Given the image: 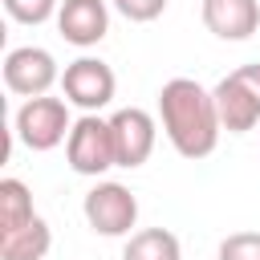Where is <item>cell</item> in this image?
<instances>
[{"mask_svg":"<svg viewBox=\"0 0 260 260\" xmlns=\"http://www.w3.org/2000/svg\"><path fill=\"white\" fill-rule=\"evenodd\" d=\"M73 118H69V102L65 98H24V106L12 118V134L28 146V150H53L69 138Z\"/></svg>","mask_w":260,"mask_h":260,"instance_id":"cell-2","label":"cell"},{"mask_svg":"<svg viewBox=\"0 0 260 260\" xmlns=\"http://www.w3.org/2000/svg\"><path fill=\"white\" fill-rule=\"evenodd\" d=\"M49 248H53V232L41 215L28 219L24 228L0 236V260H45Z\"/></svg>","mask_w":260,"mask_h":260,"instance_id":"cell-11","label":"cell"},{"mask_svg":"<svg viewBox=\"0 0 260 260\" xmlns=\"http://www.w3.org/2000/svg\"><path fill=\"white\" fill-rule=\"evenodd\" d=\"M232 77L260 102V61H252V65H240V69H232Z\"/></svg>","mask_w":260,"mask_h":260,"instance_id":"cell-17","label":"cell"},{"mask_svg":"<svg viewBox=\"0 0 260 260\" xmlns=\"http://www.w3.org/2000/svg\"><path fill=\"white\" fill-rule=\"evenodd\" d=\"M114 130V150H118V167H142L158 142V122L142 110V106H126L110 118Z\"/></svg>","mask_w":260,"mask_h":260,"instance_id":"cell-7","label":"cell"},{"mask_svg":"<svg viewBox=\"0 0 260 260\" xmlns=\"http://www.w3.org/2000/svg\"><path fill=\"white\" fill-rule=\"evenodd\" d=\"M57 81H61V69H57V61H53L49 49H41V45L8 49V57H4V85H8V93H16V98H41Z\"/></svg>","mask_w":260,"mask_h":260,"instance_id":"cell-6","label":"cell"},{"mask_svg":"<svg viewBox=\"0 0 260 260\" xmlns=\"http://www.w3.org/2000/svg\"><path fill=\"white\" fill-rule=\"evenodd\" d=\"M122 260H183V248H179L175 232H167V228H142V232H134L126 240Z\"/></svg>","mask_w":260,"mask_h":260,"instance_id":"cell-12","label":"cell"},{"mask_svg":"<svg viewBox=\"0 0 260 260\" xmlns=\"http://www.w3.org/2000/svg\"><path fill=\"white\" fill-rule=\"evenodd\" d=\"M203 24L219 41H248L260 28V0H203Z\"/></svg>","mask_w":260,"mask_h":260,"instance_id":"cell-9","label":"cell"},{"mask_svg":"<svg viewBox=\"0 0 260 260\" xmlns=\"http://www.w3.org/2000/svg\"><path fill=\"white\" fill-rule=\"evenodd\" d=\"M65 162L77 171V175H106L110 167H118V150H114V130H110V118H98V114H81L65 138Z\"/></svg>","mask_w":260,"mask_h":260,"instance_id":"cell-3","label":"cell"},{"mask_svg":"<svg viewBox=\"0 0 260 260\" xmlns=\"http://www.w3.org/2000/svg\"><path fill=\"white\" fill-rule=\"evenodd\" d=\"M57 32L69 45H77V49L98 45L110 32V8H106V0H61V8H57Z\"/></svg>","mask_w":260,"mask_h":260,"instance_id":"cell-8","label":"cell"},{"mask_svg":"<svg viewBox=\"0 0 260 260\" xmlns=\"http://www.w3.org/2000/svg\"><path fill=\"white\" fill-rule=\"evenodd\" d=\"M158 122H162L171 146L191 162L207 158L219 146V134H223L215 93L203 89L195 77H171L158 89Z\"/></svg>","mask_w":260,"mask_h":260,"instance_id":"cell-1","label":"cell"},{"mask_svg":"<svg viewBox=\"0 0 260 260\" xmlns=\"http://www.w3.org/2000/svg\"><path fill=\"white\" fill-rule=\"evenodd\" d=\"M61 0H4V12L16 24H45L49 16H57Z\"/></svg>","mask_w":260,"mask_h":260,"instance_id":"cell-14","label":"cell"},{"mask_svg":"<svg viewBox=\"0 0 260 260\" xmlns=\"http://www.w3.org/2000/svg\"><path fill=\"white\" fill-rule=\"evenodd\" d=\"M219 260H260V232H232L219 244Z\"/></svg>","mask_w":260,"mask_h":260,"instance_id":"cell-15","label":"cell"},{"mask_svg":"<svg viewBox=\"0 0 260 260\" xmlns=\"http://www.w3.org/2000/svg\"><path fill=\"white\" fill-rule=\"evenodd\" d=\"M114 89H118V77L114 69L102 61V57H77L61 69V93L69 106L85 110V114H98L102 106L114 102Z\"/></svg>","mask_w":260,"mask_h":260,"instance_id":"cell-5","label":"cell"},{"mask_svg":"<svg viewBox=\"0 0 260 260\" xmlns=\"http://www.w3.org/2000/svg\"><path fill=\"white\" fill-rule=\"evenodd\" d=\"M211 93H215V110H219V122H223L228 134H248V130L260 122V102H256L232 73L219 77V85H215Z\"/></svg>","mask_w":260,"mask_h":260,"instance_id":"cell-10","label":"cell"},{"mask_svg":"<svg viewBox=\"0 0 260 260\" xmlns=\"http://www.w3.org/2000/svg\"><path fill=\"white\" fill-rule=\"evenodd\" d=\"M81 211H85V223L98 236H110V240L134 236L130 228L138 223V199H134V191L126 183H114V179L93 183L85 191V199H81Z\"/></svg>","mask_w":260,"mask_h":260,"instance_id":"cell-4","label":"cell"},{"mask_svg":"<svg viewBox=\"0 0 260 260\" xmlns=\"http://www.w3.org/2000/svg\"><path fill=\"white\" fill-rule=\"evenodd\" d=\"M114 8L134 24H150L167 12V0H114Z\"/></svg>","mask_w":260,"mask_h":260,"instance_id":"cell-16","label":"cell"},{"mask_svg":"<svg viewBox=\"0 0 260 260\" xmlns=\"http://www.w3.org/2000/svg\"><path fill=\"white\" fill-rule=\"evenodd\" d=\"M28 219H37L32 191H28L20 179H0V236L24 228Z\"/></svg>","mask_w":260,"mask_h":260,"instance_id":"cell-13","label":"cell"}]
</instances>
